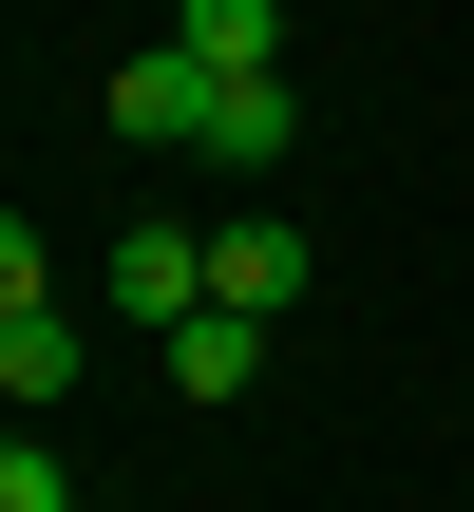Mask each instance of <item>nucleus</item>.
I'll use <instances>...</instances> for the list:
<instances>
[{
    "label": "nucleus",
    "mask_w": 474,
    "mask_h": 512,
    "mask_svg": "<svg viewBox=\"0 0 474 512\" xmlns=\"http://www.w3.org/2000/svg\"><path fill=\"white\" fill-rule=\"evenodd\" d=\"M209 95H228V76H209V57H190V38H133V57H114V95H95V114H114V133H133V152H209Z\"/></svg>",
    "instance_id": "1"
},
{
    "label": "nucleus",
    "mask_w": 474,
    "mask_h": 512,
    "mask_svg": "<svg viewBox=\"0 0 474 512\" xmlns=\"http://www.w3.org/2000/svg\"><path fill=\"white\" fill-rule=\"evenodd\" d=\"M95 304H114L133 342H171V323L209 304V228H171V209H133V228H114V285H95Z\"/></svg>",
    "instance_id": "2"
},
{
    "label": "nucleus",
    "mask_w": 474,
    "mask_h": 512,
    "mask_svg": "<svg viewBox=\"0 0 474 512\" xmlns=\"http://www.w3.org/2000/svg\"><path fill=\"white\" fill-rule=\"evenodd\" d=\"M209 304L285 323V304H304V228H285V209H228V228H209Z\"/></svg>",
    "instance_id": "3"
},
{
    "label": "nucleus",
    "mask_w": 474,
    "mask_h": 512,
    "mask_svg": "<svg viewBox=\"0 0 474 512\" xmlns=\"http://www.w3.org/2000/svg\"><path fill=\"white\" fill-rule=\"evenodd\" d=\"M76 361H95V323H76V304H0V399H19V418H57V399H76Z\"/></svg>",
    "instance_id": "4"
},
{
    "label": "nucleus",
    "mask_w": 474,
    "mask_h": 512,
    "mask_svg": "<svg viewBox=\"0 0 474 512\" xmlns=\"http://www.w3.org/2000/svg\"><path fill=\"white\" fill-rule=\"evenodd\" d=\"M152 361H171V399H247V380H266V323H247V304H190Z\"/></svg>",
    "instance_id": "5"
},
{
    "label": "nucleus",
    "mask_w": 474,
    "mask_h": 512,
    "mask_svg": "<svg viewBox=\"0 0 474 512\" xmlns=\"http://www.w3.org/2000/svg\"><path fill=\"white\" fill-rule=\"evenodd\" d=\"M209 152H228V171H285V152H304V76H228V95H209Z\"/></svg>",
    "instance_id": "6"
},
{
    "label": "nucleus",
    "mask_w": 474,
    "mask_h": 512,
    "mask_svg": "<svg viewBox=\"0 0 474 512\" xmlns=\"http://www.w3.org/2000/svg\"><path fill=\"white\" fill-rule=\"evenodd\" d=\"M171 38L209 76H285V0H171Z\"/></svg>",
    "instance_id": "7"
},
{
    "label": "nucleus",
    "mask_w": 474,
    "mask_h": 512,
    "mask_svg": "<svg viewBox=\"0 0 474 512\" xmlns=\"http://www.w3.org/2000/svg\"><path fill=\"white\" fill-rule=\"evenodd\" d=\"M0 512H76V475H57L38 437H0Z\"/></svg>",
    "instance_id": "8"
},
{
    "label": "nucleus",
    "mask_w": 474,
    "mask_h": 512,
    "mask_svg": "<svg viewBox=\"0 0 474 512\" xmlns=\"http://www.w3.org/2000/svg\"><path fill=\"white\" fill-rule=\"evenodd\" d=\"M0 304H57V266H38V228L0 209Z\"/></svg>",
    "instance_id": "9"
}]
</instances>
